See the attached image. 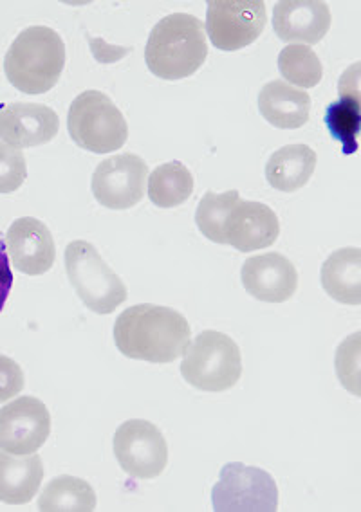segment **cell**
Instances as JSON below:
<instances>
[{
	"label": "cell",
	"mask_w": 361,
	"mask_h": 512,
	"mask_svg": "<svg viewBox=\"0 0 361 512\" xmlns=\"http://www.w3.org/2000/svg\"><path fill=\"white\" fill-rule=\"evenodd\" d=\"M190 334L181 312L152 303L129 307L114 323V341L121 354L149 363H174L183 357Z\"/></svg>",
	"instance_id": "6da1fadb"
},
{
	"label": "cell",
	"mask_w": 361,
	"mask_h": 512,
	"mask_svg": "<svg viewBox=\"0 0 361 512\" xmlns=\"http://www.w3.org/2000/svg\"><path fill=\"white\" fill-rule=\"evenodd\" d=\"M208 56V42L201 20L188 13H174L159 20L150 31L145 60L150 73L161 80H183L197 73Z\"/></svg>",
	"instance_id": "7a4b0ae2"
},
{
	"label": "cell",
	"mask_w": 361,
	"mask_h": 512,
	"mask_svg": "<svg viewBox=\"0 0 361 512\" xmlns=\"http://www.w3.org/2000/svg\"><path fill=\"white\" fill-rule=\"evenodd\" d=\"M65 65V46L55 29L33 26L13 40L4 73L8 82L24 94H44L55 87Z\"/></svg>",
	"instance_id": "3957f363"
},
{
	"label": "cell",
	"mask_w": 361,
	"mask_h": 512,
	"mask_svg": "<svg viewBox=\"0 0 361 512\" xmlns=\"http://www.w3.org/2000/svg\"><path fill=\"white\" fill-rule=\"evenodd\" d=\"M181 375L195 390H232L242 375L239 345L223 332L204 330L186 347Z\"/></svg>",
	"instance_id": "277c9868"
},
{
	"label": "cell",
	"mask_w": 361,
	"mask_h": 512,
	"mask_svg": "<svg viewBox=\"0 0 361 512\" xmlns=\"http://www.w3.org/2000/svg\"><path fill=\"white\" fill-rule=\"evenodd\" d=\"M65 273L78 298L96 314H111L129 296L120 276L91 242L75 240L65 247Z\"/></svg>",
	"instance_id": "5b68a950"
},
{
	"label": "cell",
	"mask_w": 361,
	"mask_h": 512,
	"mask_svg": "<svg viewBox=\"0 0 361 512\" xmlns=\"http://www.w3.org/2000/svg\"><path fill=\"white\" fill-rule=\"evenodd\" d=\"M67 128L76 145L93 154L116 152L129 139V127L121 110L100 91L82 92L71 103Z\"/></svg>",
	"instance_id": "8992f818"
},
{
	"label": "cell",
	"mask_w": 361,
	"mask_h": 512,
	"mask_svg": "<svg viewBox=\"0 0 361 512\" xmlns=\"http://www.w3.org/2000/svg\"><path fill=\"white\" fill-rule=\"evenodd\" d=\"M213 511L273 512L278 509V487L273 476L241 462L226 464L212 491Z\"/></svg>",
	"instance_id": "52a82bcc"
},
{
	"label": "cell",
	"mask_w": 361,
	"mask_h": 512,
	"mask_svg": "<svg viewBox=\"0 0 361 512\" xmlns=\"http://www.w3.org/2000/svg\"><path fill=\"white\" fill-rule=\"evenodd\" d=\"M266 22V4L260 0H212L204 28L217 49L239 51L262 35Z\"/></svg>",
	"instance_id": "ba28073f"
},
{
	"label": "cell",
	"mask_w": 361,
	"mask_h": 512,
	"mask_svg": "<svg viewBox=\"0 0 361 512\" xmlns=\"http://www.w3.org/2000/svg\"><path fill=\"white\" fill-rule=\"evenodd\" d=\"M114 455L132 478H158L167 467V440L152 422L132 419L114 433Z\"/></svg>",
	"instance_id": "9c48e42d"
},
{
	"label": "cell",
	"mask_w": 361,
	"mask_h": 512,
	"mask_svg": "<svg viewBox=\"0 0 361 512\" xmlns=\"http://www.w3.org/2000/svg\"><path fill=\"white\" fill-rule=\"evenodd\" d=\"M149 166L136 154H120L102 161L93 174V195L109 210H129L141 202Z\"/></svg>",
	"instance_id": "30bf717a"
},
{
	"label": "cell",
	"mask_w": 361,
	"mask_h": 512,
	"mask_svg": "<svg viewBox=\"0 0 361 512\" xmlns=\"http://www.w3.org/2000/svg\"><path fill=\"white\" fill-rule=\"evenodd\" d=\"M51 433V415L37 397L24 395L0 410V449L13 455H31Z\"/></svg>",
	"instance_id": "8fae6325"
},
{
	"label": "cell",
	"mask_w": 361,
	"mask_h": 512,
	"mask_svg": "<svg viewBox=\"0 0 361 512\" xmlns=\"http://www.w3.org/2000/svg\"><path fill=\"white\" fill-rule=\"evenodd\" d=\"M4 240L11 264L24 275H46L55 264V240L46 224L38 219L15 220Z\"/></svg>",
	"instance_id": "7c38bea8"
},
{
	"label": "cell",
	"mask_w": 361,
	"mask_h": 512,
	"mask_svg": "<svg viewBox=\"0 0 361 512\" xmlns=\"http://www.w3.org/2000/svg\"><path fill=\"white\" fill-rule=\"evenodd\" d=\"M278 235L277 213L262 202L239 199L224 220V244L242 253L273 246Z\"/></svg>",
	"instance_id": "4fadbf2b"
},
{
	"label": "cell",
	"mask_w": 361,
	"mask_h": 512,
	"mask_svg": "<svg viewBox=\"0 0 361 512\" xmlns=\"http://www.w3.org/2000/svg\"><path fill=\"white\" fill-rule=\"evenodd\" d=\"M60 119L42 103L15 101L0 109V139L15 148L47 145L55 139Z\"/></svg>",
	"instance_id": "5bb4252c"
},
{
	"label": "cell",
	"mask_w": 361,
	"mask_h": 512,
	"mask_svg": "<svg viewBox=\"0 0 361 512\" xmlns=\"http://www.w3.org/2000/svg\"><path fill=\"white\" fill-rule=\"evenodd\" d=\"M241 278L246 293L260 302L284 303L297 293V269L280 253L250 256L242 264Z\"/></svg>",
	"instance_id": "9a60e30c"
},
{
	"label": "cell",
	"mask_w": 361,
	"mask_h": 512,
	"mask_svg": "<svg viewBox=\"0 0 361 512\" xmlns=\"http://www.w3.org/2000/svg\"><path fill=\"white\" fill-rule=\"evenodd\" d=\"M331 28V11L318 0H282L273 11V29L286 44L315 46Z\"/></svg>",
	"instance_id": "2e32d148"
},
{
	"label": "cell",
	"mask_w": 361,
	"mask_h": 512,
	"mask_svg": "<svg viewBox=\"0 0 361 512\" xmlns=\"http://www.w3.org/2000/svg\"><path fill=\"white\" fill-rule=\"evenodd\" d=\"M325 123L329 132L343 145L345 154H354L358 150V132H360V64L352 65L342 76L340 82V100L333 103Z\"/></svg>",
	"instance_id": "e0dca14e"
},
{
	"label": "cell",
	"mask_w": 361,
	"mask_h": 512,
	"mask_svg": "<svg viewBox=\"0 0 361 512\" xmlns=\"http://www.w3.org/2000/svg\"><path fill=\"white\" fill-rule=\"evenodd\" d=\"M259 110L262 118L273 127L282 130L304 127L309 121L311 96L287 82L275 80L262 87Z\"/></svg>",
	"instance_id": "ac0fdd59"
},
{
	"label": "cell",
	"mask_w": 361,
	"mask_h": 512,
	"mask_svg": "<svg viewBox=\"0 0 361 512\" xmlns=\"http://www.w3.org/2000/svg\"><path fill=\"white\" fill-rule=\"evenodd\" d=\"M44 480V464L37 453L13 455L0 451V502L24 505L35 498Z\"/></svg>",
	"instance_id": "d6986e66"
},
{
	"label": "cell",
	"mask_w": 361,
	"mask_h": 512,
	"mask_svg": "<svg viewBox=\"0 0 361 512\" xmlns=\"http://www.w3.org/2000/svg\"><path fill=\"white\" fill-rule=\"evenodd\" d=\"M322 287L333 300L343 305L361 303V249L343 247L334 251L322 266Z\"/></svg>",
	"instance_id": "ffe728a7"
},
{
	"label": "cell",
	"mask_w": 361,
	"mask_h": 512,
	"mask_svg": "<svg viewBox=\"0 0 361 512\" xmlns=\"http://www.w3.org/2000/svg\"><path fill=\"white\" fill-rule=\"evenodd\" d=\"M316 154L307 145H287L266 163V179L278 192L291 193L304 188L315 174Z\"/></svg>",
	"instance_id": "44dd1931"
},
{
	"label": "cell",
	"mask_w": 361,
	"mask_h": 512,
	"mask_svg": "<svg viewBox=\"0 0 361 512\" xmlns=\"http://www.w3.org/2000/svg\"><path fill=\"white\" fill-rule=\"evenodd\" d=\"M38 509L44 512H91L96 509V494L91 484L82 478L56 476L40 494Z\"/></svg>",
	"instance_id": "7402d4cb"
},
{
	"label": "cell",
	"mask_w": 361,
	"mask_h": 512,
	"mask_svg": "<svg viewBox=\"0 0 361 512\" xmlns=\"http://www.w3.org/2000/svg\"><path fill=\"white\" fill-rule=\"evenodd\" d=\"M194 193V175L183 163H165L149 177V199L158 208H176Z\"/></svg>",
	"instance_id": "603a6c76"
},
{
	"label": "cell",
	"mask_w": 361,
	"mask_h": 512,
	"mask_svg": "<svg viewBox=\"0 0 361 512\" xmlns=\"http://www.w3.org/2000/svg\"><path fill=\"white\" fill-rule=\"evenodd\" d=\"M278 71L289 85L295 83L302 91L316 87L324 76V67L315 51L311 47L298 44H291L280 51Z\"/></svg>",
	"instance_id": "cb8c5ba5"
},
{
	"label": "cell",
	"mask_w": 361,
	"mask_h": 512,
	"mask_svg": "<svg viewBox=\"0 0 361 512\" xmlns=\"http://www.w3.org/2000/svg\"><path fill=\"white\" fill-rule=\"evenodd\" d=\"M239 192L232 190L226 193L206 192L197 211H195V222L197 228L204 237L212 240L215 244H224L223 226L228 213L232 211L235 202L239 201Z\"/></svg>",
	"instance_id": "d4e9b609"
},
{
	"label": "cell",
	"mask_w": 361,
	"mask_h": 512,
	"mask_svg": "<svg viewBox=\"0 0 361 512\" xmlns=\"http://www.w3.org/2000/svg\"><path fill=\"white\" fill-rule=\"evenodd\" d=\"M336 372L345 390L360 395V332L345 339L338 348Z\"/></svg>",
	"instance_id": "484cf974"
},
{
	"label": "cell",
	"mask_w": 361,
	"mask_h": 512,
	"mask_svg": "<svg viewBox=\"0 0 361 512\" xmlns=\"http://www.w3.org/2000/svg\"><path fill=\"white\" fill-rule=\"evenodd\" d=\"M26 177L28 165L22 150L0 141V193L17 192Z\"/></svg>",
	"instance_id": "4316f807"
},
{
	"label": "cell",
	"mask_w": 361,
	"mask_h": 512,
	"mask_svg": "<svg viewBox=\"0 0 361 512\" xmlns=\"http://www.w3.org/2000/svg\"><path fill=\"white\" fill-rule=\"evenodd\" d=\"M24 372L19 363L0 354V403H6L24 390Z\"/></svg>",
	"instance_id": "83f0119b"
},
{
	"label": "cell",
	"mask_w": 361,
	"mask_h": 512,
	"mask_svg": "<svg viewBox=\"0 0 361 512\" xmlns=\"http://www.w3.org/2000/svg\"><path fill=\"white\" fill-rule=\"evenodd\" d=\"M13 287V273H11L10 256L6 251V240L0 235V312L8 300Z\"/></svg>",
	"instance_id": "f1b7e54d"
}]
</instances>
